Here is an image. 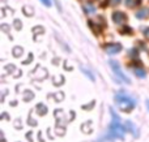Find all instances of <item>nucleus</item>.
<instances>
[{"label":"nucleus","mask_w":149,"mask_h":142,"mask_svg":"<svg viewBox=\"0 0 149 142\" xmlns=\"http://www.w3.org/2000/svg\"><path fill=\"white\" fill-rule=\"evenodd\" d=\"M110 114L113 116V121L110 124V128H109V133L113 138H119V140H123L124 138V133H126V127L120 124V119H119L118 114L114 111L113 108L110 110Z\"/></svg>","instance_id":"f257e3e1"},{"label":"nucleus","mask_w":149,"mask_h":142,"mask_svg":"<svg viewBox=\"0 0 149 142\" xmlns=\"http://www.w3.org/2000/svg\"><path fill=\"white\" fill-rule=\"evenodd\" d=\"M115 103L116 106L119 107V108L122 110V111H132V110L135 108V104H136V102L134 101V99L131 98V97L126 95V94L123 93H118L115 95Z\"/></svg>","instance_id":"f03ea898"},{"label":"nucleus","mask_w":149,"mask_h":142,"mask_svg":"<svg viewBox=\"0 0 149 142\" xmlns=\"http://www.w3.org/2000/svg\"><path fill=\"white\" fill-rule=\"evenodd\" d=\"M110 65H111V69H113L115 77L118 78L119 81H122V82H124V83H131V80L123 73V70H122V68H120V65H119L118 61H115V60H110Z\"/></svg>","instance_id":"7ed1b4c3"},{"label":"nucleus","mask_w":149,"mask_h":142,"mask_svg":"<svg viewBox=\"0 0 149 142\" xmlns=\"http://www.w3.org/2000/svg\"><path fill=\"white\" fill-rule=\"evenodd\" d=\"M103 48H105V51L107 52V54L115 55L122 51V44L120 43H110V44H106Z\"/></svg>","instance_id":"20e7f679"},{"label":"nucleus","mask_w":149,"mask_h":142,"mask_svg":"<svg viewBox=\"0 0 149 142\" xmlns=\"http://www.w3.org/2000/svg\"><path fill=\"white\" fill-rule=\"evenodd\" d=\"M127 20V16L124 14L123 12H114L113 13V21L115 23H118V25H122V23H124Z\"/></svg>","instance_id":"39448f33"},{"label":"nucleus","mask_w":149,"mask_h":142,"mask_svg":"<svg viewBox=\"0 0 149 142\" xmlns=\"http://www.w3.org/2000/svg\"><path fill=\"white\" fill-rule=\"evenodd\" d=\"M124 127H126V129L128 130L130 133H132V136H139V132H137V128L135 127V124L132 121H130V120H127L126 123H124Z\"/></svg>","instance_id":"423d86ee"},{"label":"nucleus","mask_w":149,"mask_h":142,"mask_svg":"<svg viewBox=\"0 0 149 142\" xmlns=\"http://www.w3.org/2000/svg\"><path fill=\"white\" fill-rule=\"evenodd\" d=\"M136 18H139V20H143V18H147L149 16V8H141V9H139L136 12Z\"/></svg>","instance_id":"0eeeda50"},{"label":"nucleus","mask_w":149,"mask_h":142,"mask_svg":"<svg viewBox=\"0 0 149 142\" xmlns=\"http://www.w3.org/2000/svg\"><path fill=\"white\" fill-rule=\"evenodd\" d=\"M132 72L135 73V74L137 76V77H140V78H144L145 77V74H147V72H145V69L143 67H132Z\"/></svg>","instance_id":"6e6552de"},{"label":"nucleus","mask_w":149,"mask_h":142,"mask_svg":"<svg viewBox=\"0 0 149 142\" xmlns=\"http://www.w3.org/2000/svg\"><path fill=\"white\" fill-rule=\"evenodd\" d=\"M84 10L88 13V14H92V13L95 12V7L92 4V3H86V4H84Z\"/></svg>","instance_id":"1a4fd4ad"},{"label":"nucleus","mask_w":149,"mask_h":142,"mask_svg":"<svg viewBox=\"0 0 149 142\" xmlns=\"http://www.w3.org/2000/svg\"><path fill=\"white\" fill-rule=\"evenodd\" d=\"M140 4H141V0H126V5L128 8H134Z\"/></svg>","instance_id":"9d476101"},{"label":"nucleus","mask_w":149,"mask_h":142,"mask_svg":"<svg viewBox=\"0 0 149 142\" xmlns=\"http://www.w3.org/2000/svg\"><path fill=\"white\" fill-rule=\"evenodd\" d=\"M37 112H38L39 115H46L47 114V107L45 106V104L39 103L38 106H37Z\"/></svg>","instance_id":"9b49d317"},{"label":"nucleus","mask_w":149,"mask_h":142,"mask_svg":"<svg viewBox=\"0 0 149 142\" xmlns=\"http://www.w3.org/2000/svg\"><path fill=\"white\" fill-rule=\"evenodd\" d=\"M13 52H15V56H16V57H18L20 55H22V48H18V47H16L15 51H13Z\"/></svg>","instance_id":"f8f14e48"},{"label":"nucleus","mask_w":149,"mask_h":142,"mask_svg":"<svg viewBox=\"0 0 149 142\" xmlns=\"http://www.w3.org/2000/svg\"><path fill=\"white\" fill-rule=\"evenodd\" d=\"M107 4L109 5H118V4H120V0H107Z\"/></svg>","instance_id":"ddd939ff"},{"label":"nucleus","mask_w":149,"mask_h":142,"mask_svg":"<svg viewBox=\"0 0 149 142\" xmlns=\"http://www.w3.org/2000/svg\"><path fill=\"white\" fill-rule=\"evenodd\" d=\"M111 137V136H110ZM110 137H106V138H100L97 142H113V140H110Z\"/></svg>","instance_id":"4468645a"},{"label":"nucleus","mask_w":149,"mask_h":142,"mask_svg":"<svg viewBox=\"0 0 149 142\" xmlns=\"http://www.w3.org/2000/svg\"><path fill=\"white\" fill-rule=\"evenodd\" d=\"M41 1L43 3L46 7H50V5H51V1H50V0H41Z\"/></svg>","instance_id":"2eb2a0df"},{"label":"nucleus","mask_w":149,"mask_h":142,"mask_svg":"<svg viewBox=\"0 0 149 142\" xmlns=\"http://www.w3.org/2000/svg\"><path fill=\"white\" fill-rule=\"evenodd\" d=\"M144 35H145V38H147V39H149V28H147L144 30Z\"/></svg>","instance_id":"dca6fc26"},{"label":"nucleus","mask_w":149,"mask_h":142,"mask_svg":"<svg viewBox=\"0 0 149 142\" xmlns=\"http://www.w3.org/2000/svg\"><path fill=\"white\" fill-rule=\"evenodd\" d=\"M131 28H124L123 30H122V33H131Z\"/></svg>","instance_id":"f3484780"},{"label":"nucleus","mask_w":149,"mask_h":142,"mask_svg":"<svg viewBox=\"0 0 149 142\" xmlns=\"http://www.w3.org/2000/svg\"><path fill=\"white\" fill-rule=\"evenodd\" d=\"M15 25H16V29H20V21L16 20L15 21Z\"/></svg>","instance_id":"a211bd4d"},{"label":"nucleus","mask_w":149,"mask_h":142,"mask_svg":"<svg viewBox=\"0 0 149 142\" xmlns=\"http://www.w3.org/2000/svg\"><path fill=\"white\" fill-rule=\"evenodd\" d=\"M147 107H148V110H149V101H147Z\"/></svg>","instance_id":"6ab92c4d"}]
</instances>
